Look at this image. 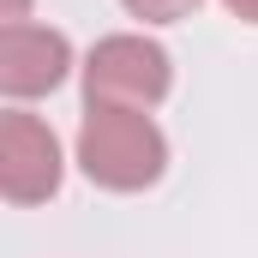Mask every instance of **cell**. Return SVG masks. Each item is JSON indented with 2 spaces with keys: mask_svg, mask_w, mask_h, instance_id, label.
<instances>
[{
  "mask_svg": "<svg viewBox=\"0 0 258 258\" xmlns=\"http://www.w3.org/2000/svg\"><path fill=\"white\" fill-rule=\"evenodd\" d=\"M78 168L102 192H144L168 168V138L144 108H84Z\"/></svg>",
  "mask_w": 258,
  "mask_h": 258,
  "instance_id": "obj_1",
  "label": "cell"
},
{
  "mask_svg": "<svg viewBox=\"0 0 258 258\" xmlns=\"http://www.w3.org/2000/svg\"><path fill=\"white\" fill-rule=\"evenodd\" d=\"M174 84V60L162 42L120 30V36H102L90 54H84V108H156Z\"/></svg>",
  "mask_w": 258,
  "mask_h": 258,
  "instance_id": "obj_2",
  "label": "cell"
},
{
  "mask_svg": "<svg viewBox=\"0 0 258 258\" xmlns=\"http://www.w3.org/2000/svg\"><path fill=\"white\" fill-rule=\"evenodd\" d=\"M66 156L60 138L48 120L24 114V108H6L0 114V192L6 204H42V198L60 192Z\"/></svg>",
  "mask_w": 258,
  "mask_h": 258,
  "instance_id": "obj_3",
  "label": "cell"
},
{
  "mask_svg": "<svg viewBox=\"0 0 258 258\" xmlns=\"http://www.w3.org/2000/svg\"><path fill=\"white\" fill-rule=\"evenodd\" d=\"M72 72V42L48 24H0V90L12 102L60 90Z\"/></svg>",
  "mask_w": 258,
  "mask_h": 258,
  "instance_id": "obj_4",
  "label": "cell"
},
{
  "mask_svg": "<svg viewBox=\"0 0 258 258\" xmlns=\"http://www.w3.org/2000/svg\"><path fill=\"white\" fill-rule=\"evenodd\" d=\"M132 18H144V24H180V18H192L198 0H120Z\"/></svg>",
  "mask_w": 258,
  "mask_h": 258,
  "instance_id": "obj_5",
  "label": "cell"
},
{
  "mask_svg": "<svg viewBox=\"0 0 258 258\" xmlns=\"http://www.w3.org/2000/svg\"><path fill=\"white\" fill-rule=\"evenodd\" d=\"M222 6H228L240 24H258V0H222Z\"/></svg>",
  "mask_w": 258,
  "mask_h": 258,
  "instance_id": "obj_6",
  "label": "cell"
},
{
  "mask_svg": "<svg viewBox=\"0 0 258 258\" xmlns=\"http://www.w3.org/2000/svg\"><path fill=\"white\" fill-rule=\"evenodd\" d=\"M24 6H30V0H6V6H0V18H6V24H24Z\"/></svg>",
  "mask_w": 258,
  "mask_h": 258,
  "instance_id": "obj_7",
  "label": "cell"
}]
</instances>
